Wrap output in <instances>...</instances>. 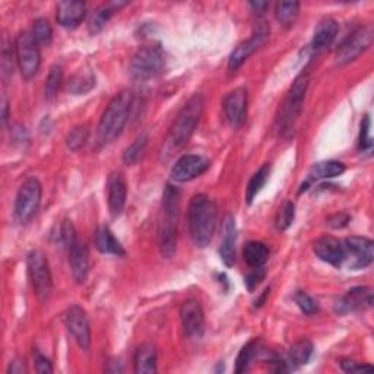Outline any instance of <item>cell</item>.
<instances>
[{
	"label": "cell",
	"instance_id": "16",
	"mask_svg": "<svg viewBox=\"0 0 374 374\" xmlns=\"http://www.w3.org/2000/svg\"><path fill=\"white\" fill-rule=\"evenodd\" d=\"M224 113L231 127L240 129L247 119V91L237 88L224 100Z\"/></svg>",
	"mask_w": 374,
	"mask_h": 374
},
{
	"label": "cell",
	"instance_id": "6",
	"mask_svg": "<svg viewBox=\"0 0 374 374\" xmlns=\"http://www.w3.org/2000/svg\"><path fill=\"white\" fill-rule=\"evenodd\" d=\"M165 68V57L160 47L139 48L129 64V73L135 81H149L158 76Z\"/></svg>",
	"mask_w": 374,
	"mask_h": 374
},
{
	"label": "cell",
	"instance_id": "13",
	"mask_svg": "<svg viewBox=\"0 0 374 374\" xmlns=\"http://www.w3.org/2000/svg\"><path fill=\"white\" fill-rule=\"evenodd\" d=\"M64 325L80 348L88 351L89 345H91V328H89L88 315L81 306L75 304L68 308V312L64 313Z\"/></svg>",
	"mask_w": 374,
	"mask_h": 374
},
{
	"label": "cell",
	"instance_id": "24",
	"mask_svg": "<svg viewBox=\"0 0 374 374\" xmlns=\"http://www.w3.org/2000/svg\"><path fill=\"white\" fill-rule=\"evenodd\" d=\"M135 373L151 374L157 371V350L152 344H142L133 357Z\"/></svg>",
	"mask_w": 374,
	"mask_h": 374
},
{
	"label": "cell",
	"instance_id": "41",
	"mask_svg": "<svg viewBox=\"0 0 374 374\" xmlns=\"http://www.w3.org/2000/svg\"><path fill=\"white\" fill-rule=\"evenodd\" d=\"M2 69L5 76L14 75V48H9L6 43L2 50Z\"/></svg>",
	"mask_w": 374,
	"mask_h": 374
},
{
	"label": "cell",
	"instance_id": "17",
	"mask_svg": "<svg viewBox=\"0 0 374 374\" xmlns=\"http://www.w3.org/2000/svg\"><path fill=\"white\" fill-rule=\"evenodd\" d=\"M313 250L320 261L335 268H341L345 263V247L338 239L326 236L316 240Z\"/></svg>",
	"mask_w": 374,
	"mask_h": 374
},
{
	"label": "cell",
	"instance_id": "19",
	"mask_svg": "<svg viewBox=\"0 0 374 374\" xmlns=\"http://www.w3.org/2000/svg\"><path fill=\"white\" fill-rule=\"evenodd\" d=\"M107 195H109V209H110L111 216L114 218L120 216L124 209L126 196H127L126 180L120 171H114L109 177Z\"/></svg>",
	"mask_w": 374,
	"mask_h": 374
},
{
	"label": "cell",
	"instance_id": "18",
	"mask_svg": "<svg viewBox=\"0 0 374 374\" xmlns=\"http://www.w3.org/2000/svg\"><path fill=\"white\" fill-rule=\"evenodd\" d=\"M373 307V290L368 287H355L348 291L337 303V313L346 315L355 310H364Z\"/></svg>",
	"mask_w": 374,
	"mask_h": 374
},
{
	"label": "cell",
	"instance_id": "34",
	"mask_svg": "<svg viewBox=\"0 0 374 374\" xmlns=\"http://www.w3.org/2000/svg\"><path fill=\"white\" fill-rule=\"evenodd\" d=\"M31 34L38 44L48 46L51 43V38H53V28H51V25L47 19L40 18L34 22Z\"/></svg>",
	"mask_w": 374,
	"mask_h": 374
},
{
	"label": "cell",
	"instance_id": "12",
	"mask_svg": "<svg viewBox=\"0 0 374 374\" xmlns=\"http://www.w3.org/2000/svg\"><path fill=\"white\" fill-rule=\"evenodd\" d=\"M345 263L351 269H364L374 259V244L367 237H348L344 241Z\"/></svg>",
	"mask_w": 374,
	"mask_h": 374
},
{
	"label": "cell",
	"instance_id": "44",
	"mask_svg": "<svg viewBox=\"0 0 374 374\" xmlns=\"http://www.w3.org/2000/svg\"><path fill=\"white\" fill-rule=\"evenodd\" d=\"M341 367L346 373H361V371H373V367L368 364H359L351 359H342Z\"/></svg>",
	"mask_w": 374,
	"mask_h": 374
},
{
	"label": "cell",
	"instance_id": "30",
	"mask_svg": "<svg viewBox=\"0 0 374 374\" xmlns=\"http://www.w3.org/2000/svg\"><path fill=\"white\" fill-rule=\"evenodd\" d=\"M300 3L299 2H278L275 5V18L282 27L290 28L299 18Z\"/></svg>",
	"mask_w": 374,
	"mask_h": 374
},
{
	"label": "cell",
	"instance_id": "31",
	"mask_svg": "<svg viewBox=\"0 0 374 374\" xmlns=\"http://www.w3.org/2000/svg\"><path fill=\"white\" fill-rule=\"evenodd\" d=\"M261 351V341L259 339H252L249 344L241 348V351L236 361V373L241 374L246 373L252 364V361L257 357Z\"/></svg>",
	"mask_w": 374,
	"mask_h": 374
},
{
	"label": "cell",
	"instance_id": "46",
	"mask_svg": "<svg viewBox=\"0 0 374 374\" xmlns=\"http://www.w3.org/2000/svg\"><path fill=\"white\" fill-rule=\"evenodd\" d=\"M265 277V270L263 268H256L254 269V272H252L247 278H246V286L250 291H253L256 287H257V283H259Z\"/></svg>",
	"mask_w": 374,
	"mask_h": 374
},
{
	"label": "cell",
	"instance_id": "8",
	"mask_svg": "<svg viewBox=\"0 0 374 374\" xmlns=\"http://www.w3.org/2000/svg\"><path fill=\"white\" fill-rule=\"evenodd\" d=\"M41 193V183L35 177H30L22 183L15 200V216L21 224H27L34 218L40 208Z\"/></svg>",
	"mask_w": 374,
	"mask_h": 374
},
{
	"label": "cell",
	"instance_id": "15",
	"mask_svg": "<svg viewBox=\"0 0 374 374\" xmlns=\"http://www.w3.org/2000/svg\"><path fill=\"white\" fill-rule=\"evenodd\" d=\"M180 319L185 333L191 339L200 338L205 332V313L199 301L187 300L180 308Z\"/></svg>",
	"mask_w": 374,
	"mask_h": 374
},
{
	"label": "cell",
	"instance_id": "49",
	"mask_svg": "<svg viewBox=\"0 0 374 374\" xmlns=\"http://www.w3.org/2000/svg\"><path fill=\"white\" fill-rule=\"evenodd\" d=\"M8 110H9L8 98H6V95L3 94V95H2V122H3V124L8 122Z\"/></svg>",
	"mask_w": 374,
	"mask_h": 374
},
{
	"label": "cell",
	"instance_id": "11",
	"mask_svg": "<svg viewBox=\"0 0 374 374\" xmlns=\"http://www.w3.org/2000/svg\"><path fill=\"white\" fill-rule=\"evenodd\" d=\"M269 32H270V30H269L266 22L257 24L249 40L240 43L234 48L233 53H231V56L228 59V68L231 71H237L241 64L254 53V51L259 50L268 41Z\"/></svg>",
	"mask_w": 374,
	"mask_h": 374
},
{
	"label": "cell",
	"instance_id": "5",
	"mask_svg": "<svg viewBox=\"0 0 374 374\" xmlns=\"http://www.w3.org/2000/svg\"><path fill=\"white\" fill-rule=\"evenodd\" d=\"M205 101L200 94L193 95L180 110L169 135V145L173 149L183 148L200 122Z\"/></svg>",
	"mask_w": 374,
	"mask_h": 374
},
{
	"label": "cell",
	"instance_id": "21",
	"mask_svg": "<svg viewBox=\"0 0 374 374\" xmlns=\"http://www.w3.org/2000/svg\"><path fill=\"white\" fill-rule=\"evenodd\" d=\"M236 240H237V228L234 216L228 215L224 221V239L221 241V247H219L221 261L228 268L236 263Z\"/></svg>",
	"mask_w": 374,
	"mask_h": 374
},
{
	"label": "cell",
	"instance_id": "38",
	"mask_svg": "<svg viewBox=\"0 0 374 374\" xmlns=\"http://www.w3.org/2000/svg\"><path fill=\"white\" fill-rule=\"evenodd\" d=\"M294 216H295V206L292 202H286L283 203L275 218V225L279 231H286L291 227L294 223Z\"/></svg>",
	"mask_w": 374,
	"mask_h": 374
},
{
	"label": "cell",
	"instance_id": "43",
	"mask_svg": "<svg viewBox=\"0 0 374 374\" xmlns=\"http://www.w3.org/2000/svg\"><path fill=\"white\" fill-rule=\"evenodd\" d=\"M34 366H35L37 373H41V374L53 373V366H51L50 359L44 357L38 350L34 351Z\"/></svg>",
	"mask_w": 374,
	"mask_h": 374
},
{
	"label": "cell",
	"instance_id": "36",
	"mask_svg": "<svg viewBox=\"0 0 374 374\" xmlns=\"http://www.w3.org/2000/svg\"><path fill=\"white\" fill-rule=\"evenodd\" d=\"M115 6L119 8L118 3H113V5H107V6L100 8L95 12V14H94V17L91 19V24H89V31H91L93 34H97L102 28H104L106 24L109 22V19L113 17L114 10H115Z\"/></svg>",
	"mask_w": 374,
	"mask_h": 374
},
{
	"label": "cell",
	"instance_id": "22",
	"mask_svg": "<svg viewBox=\"0 0 374 374\" xmlns=\"http://www.w3.org/2000/svg\"><path fill=\"white\" fill-rule=\"evenodd\" d=\"M86 17L82 2H60L57 5V21L64 28H76Z\"/></svg>",
	"mask_w": 374,
	"mask_h": 374
},
{
	"label": "cell",
	"instance_id": "20",
	"mask_svg": "<svg viewBox=\"0 0 374 374\" xmlns=\"http://www.w3.org/2000/svg\"><path fill=\"white\" fill-rule=\"evenodd\" d=\"M69 265L72 270V277L78 283H84L89 272V253L84 243L80 240L68 250Z\"/></svg>",
	"mask_w": 374,
	"mask_h": 374
},
{
	"label": "cell",
	"instance_id": "23",
	"mask_svg": "<svg viewBox=\"0 0 374 374\" xmlns=\"http://www.w3.org/2000/svg\"><path fill=\"white\" fill-rule=\"evenodd\" d=\"M338 31H339V25L337 21L332 18L321 19L315 30L312 48L315 51L325 50L335 41V38H337L338 35Z\"/></svg>",
	"mask_w": 374,
	"mask_h": 374
},
{
	"label": "cell",
	"instance_id": "28",
	"mask_svg": "<svg viewBox=\"0 0 374 374\" xmlns=\"http://www.w3.org/2000/svg\"><path fill=\"white\" fill-rule=\"evenodd\" d=\"M313 344L308 339H299L288 350V363L292 367H300L307 364L313 355Z\"/></svg>",
	"mask_w": 374,
	"mask_h": 374
},
{
	"label": "cell",
	"instance_id": "48",
	"mask_svg": "<svg viewBox=\"0 0 374 374\" xmlns=\"http://www.w3.org/2000/svg\"><path fill=\"white\" fill-rule=\"evenodd\" d=\"M250 6L256 12V14H263L266 8L269 6V3L268 2H250Z\"/></svg>",
	"mask_w": 374,
	"mask_h": 374
},
{
	"label": "cell",
	"instance_id": "7",
	"mask_svg": "<svg viewBox=\"0 0 374 374\" xmlns=\"http://www.w3.org/2000/svg\"><path fill=\"white\" fill-rule=\"evenodd\" d=\"M15 57L18 68L24 80H32L41 64L40 44H38L31 32L24 31L15 40Z\"/></svg>",
	"mask_w": 374,
	"mask_h": 374
},
{
	"label": "cell",
	"instance_id": "35",
	"mask_svg": "<svg viewBox=\"0 0 374 374\" xmlns=\"http://www.w3.org/2000/svg\"><path fill=\"white\" fill-rule=\"evenodd\" d=\"M62 80H63L62 66H59V64H55V66L50 69L48 76L46 80V98L48 101L56 98L59 89H60V85H62Z\"/></svg>",
	"mask_w": 374,
	"mask_h": 374
},
{
	"label": "cell",
	"instance_id": "9",
	"mask_svg": "<svg viewBox=\"0 0 374 374\" xmlns=\"http://www.w3.org/2000/svg\"><path fill=\"white\" fill-rule=\"evenodd\" d=\"M27 266L32 288L37 297L41 301L48 300L51 291H53V279H51L50 265L46 254L41 250H32L28 254Z\"/></svg>",
	"mask_w": 374,
	"mask_h": 374
},
{
	"label": "cell",
	"instance_id": "42",
	"mask_svg": "<svg viewBox=\"0 0 374 374\" xmlns=\"http://www.w3.org/2000/svg\"><path fill=\"white\" fill-rule=\"evenodd\" d=\"M370 126H371L370 118H368V115H366V118L363 119V122H361V133H359V149L361 151L371 148Z\"/></svg>",
	"mask_w": 374,
	"mask_h": 374
},
{
	"label": "cell",
	"instance_id": "26",
	"mask_svg": "<svg viewBox=\"0 0 374 374\" xmlns=\"http://www.w3.org/2000/svg\"><path fill=\"white\" fill-rule=\"evenodd\" d=\"M95 247L104 254H114V256H124V249L120 241L114 237L110 228L102 227L95 233Z\"/></svg>",
	"mask_w": 374,
	"mask_h": 374
},
{
	"label": "cell",
	"instance_id": "27",
	"mask_svg": "<svg viewBox=\"0 0 374 374\" xmlns=\"http://www.w3.org/2000/svg\"><path fill=\"white\" fill-rule=\"evenodd\" d=\"M243 256L250 268H262L269 257V249L262 241H249L244 246Z\"/></svg>",
	"mask_w": 374,
	"mask_h": 374
},
{
	"label": "cell",
	"instance_id": "40",
	"mask_svg": "<svg viewBox=\"0 0 374 374\" xmlns=\"http://www.w3.org/2000/svg\"><path fill=\"white\" fill-rule=\"evenodd\" d=\"M60 241H62V246L66 250H69L73 244L78 241V237H76V230L69 219H64L60 225Z\"/></svg>",
	"mask_w": 374,
	"mask_h": 374
},
{
	"label": "cell",
	"instance_id": "2",
	"mask_svg": "<svg viewBox=\"0 0 374 374\" xmlns=\"http://www.w3.org/2000/svg\"><path fill=\"white\" fill-rule=\"evenodd\" d=\"M180 211V191L167 185L162 193L161 219L158 225V246L165 259H171L177 249V221Z\"/></svg>",
	"mask_w": 374,
	"mask_h": 374
},
{
	"label": "cell",
	"instance_id": "47",
	"mask_svg": "<svg viewBox=\"0 0 374 374\" xmlns=\"http://www.w3.org/2000/svg\"><path fill=\"white\" fill-rule=\"evenodd\" d=\"M27 366H25V361L22 359H15V361H12L9 368H8V373L9 374H24V373H27Z\"/></svg>",
	"mask_w": 374,
	"mask_h": 374
},
{
	"label": "cell",
	"instance_id": "1",
	"mask_svg": "<svg viewBox=\"0 0 374 374\" xmlns=\"http://www.w3.org/2000/svg\"><path fill=\"white\" fill-rule=\"evenodd\" d=\"M218 209L214 200L206 195H195L190 200L187 225L196 247L205 249L211 243L216 228Z\"/></svg>",
	"mask_w": 374,
	"mask_h": 374
},
{
	"label": "cell",
	"instance_id": "10",
	"mask_svg": "<svg viewBox=\"0 0 374 374\" xmlns=\"http://www.w3.org/2000/svg\"><path fill=\"white\" fill-rule=\"evenodd\" d=\"M373 43V30L371 27H359L348 35L346 40L339 46L335 62L338 66H345V64L354 62L359 55Z\"/></svg>",
	"mask_w": 374,
	"mask_h": 374
},
{
	"label": "cell",
	"instance_id": "39",
	"mask_svg": "<svg viewBox=\"0 0 374 374\" xmlns=\"http://www.w3.org/2000/svg\"><path fill=\"white\" fill-rule=\"evenodd\" d=\"M294 301L300 307V310L307 316H312L319 312V306L315 301L313 297H310L304 291H297L294 295Z\"/></svg>",
	"mask_w": 374,
	"mask_h": 374
},
{
	"label": "cell",
	"instance_id": "4",
	"mask_svg": "<svg viewBox=\"0 0 374 374\" xmlns=\"http://www.w3.org/2000/svg\"><path fill=\"white\" fill-rule=\"evenodd\" d=\"M308 82H310V78H308L307 72H303L301 75L297 76L286 100H283L282 106L279 107L277 115V129L282 136H291V133L294 132L295 123L300 118Z\"/></svg>",
	"mask_w": 374,
	"mask_h": 374
},
{
	"label": "cell",
	"instance_id": "45",
	"mask_svg": "<svg viewBox=\"0 0 374 374\" xmlns=\"http://www.w3.org/2000/svg\"><path fill=\"white\" fill-rule=\"evenodd\" d=\"M348 223H350V216H348L346 214H335L332 216H329L328 219V225L332 227V228H344L348 225Z\"/></svg>",
	"mask_w": 374,
	"mask_h": 374
},
{
	"label": "cell",
	"instance_id": "29",
	"mask_svg": "<svg viewBox=\"0 0 374 374\" xmlns=\"http://www.w3.org/2000/svg\"><path fill=\"white\" fill-rule=\"evenodd\" d=\"M95 86V76L93 73H76L66 82V91L72 95H85Z\"/></svg>",
	"mask_w": 374,
	"mask_h": 374
},
{
	"label": "cell",
	"instance_id": "3",
	"mask_svg": "<svg viewBox=\"0 0 374 374\" xmlns=\"http://www.w3.org/2000/svg\"><path fill=\"white\" fill-rule=\"evenodd\" d=\"M133 107V94L132 91H122L115 95L107 109L101 115L98 124V142L100 145H109L113 140L118 139L131 115Z\"/></svg>",
	"mask_w": 374,
	"mask_h": 374
},
{
	"label": "cell",
	"instance_id": "32",
	"mask_svg": "<svg viewBox=\"0 0 374 374\" xmlns=\"http://www.w3.org/2000/svg\"><path fill=\"white\" fill-rule=\"evenodd\" d=\"M148 147V136L140 135L138 136L131 145H129L123 152V161L127 165L138 164L145 156V151Z\"/></svg>",
	"mask_w": 374,
	"mask_h": 374
},
{
	"label": "cell",
	"instance_id": "37",
	"mask_svg": "<svg viewBox=\"0 0 374 374\" xmlns=\"http://www.w3.org/2000/svg\"><path fill=\"white\" fill-rule=\"evenodd\" d=\"M89 138V131L86 126H76L69 132L66 138V145L71 151H80L81 148L85 147Z\"/></svg>",
	"mask_w": 374,
	"mask_h": 374
},
{
	"label": "cell",
	"instance_id": "33",
	"mask_svg": "<svg viewBox=\"0 0 374 374\" xmlns=\"http://www.w3.org/2000/svg\"><path fill=\"white\" fill-rule=\"evenodd\" d=\"M269 174H270V165L265 164L262 169L259 171H256L253 174V177L250 178L249 186H247V191H246V200H247L249 205L257 196V193H259L262 190V187L266 185Z\"/></svg>",
	"mask_w": 374,
	"mask_h": 374
},
{
	"label": "cell",
	"instance_id": "25",
	"mask_svg": "<svg viewBox=\"0 0 374 374\" xmlns=\"http://www.w3.org/2000/svg\"><path fill=\"white\" fill-rule=\"evenodd\" d=\"M345 171V165L339 161H321L317 162L312 167L310 173H308V180L306 183V187H303L301 190H306L307 186L313 183V182H319V180H325V178H333L338 177Z\"/></svg>",
	"mask_w": 374,
	"mask_h": 374
},
{
	"label": "cell",
	"instance_id": "14",
	"mask_svg": "<svg viewBox=\"0 0 374 374\" xmlns=\"http://www.w3.org/2000/svg\"><path fill=\"white\" fill-rule=\"evenodd\" d=\"M209 169V161L200 156H183L171 169V178L176 183H186L202 176Z\"/></svg>",
	"mask_w": 374,
	"mask_h": 374
}]
</instances>
